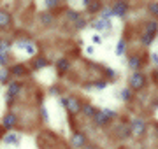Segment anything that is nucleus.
<instances>
[{
	"mask_svg": "<svg viewBox=\"0 0 158 149\" xmlns=\"http://www.w3.org/2000/svg\"><path fill=\"white\" fill-rule=\"evenodd\" d=\"M23 86H21V83H18V81H11L9 84H7V98L11 100V98L18 97L19 93H21Z\"/></svg>",
	"mask_w": 158,
	"mask_h": 149,
	"instance_id": "7",
	"label": "nucleus"
},
{
	"mask_svg": "<svg viewBox=\"0 0 158 149\" xmlns=\"http://www.w3.org/2000/svg\"><path fill=\"white\" fill-rule=\"evenodd\" d=\"M7 62H9V58H7V53H0V67L7 65Z\"/></svg>",
	"mask_w": 158,
	"mask_h": 149,
	"instance_id": "32",
	"label": "nucleus"
},
{
	"mask_svg": "<svg viewBox=\"0 0 158 149\" xmlns=\"http://www.w3.org/2000/svg\"><path fill=\"white\" fill-rule=\"evenodd\" d=\"M91 42H93L95 46H98V44H102V37L100 35H97V34H93L91 35Z\"/></svg>",
	"mask_w": 158,
	"mask_h": 149,
	"instance_id": "33",
	"label": "nucleus"
},
{
	"mask_svg": "<svg viewBox=\"0 0 158 149\" xmlns=\"http://www.w3.org/2000/svg\"><path fill=\"white\" fill-rule=\"evenodd\" d=\"M65 16H67V19L69 21H77L79 18H81V12H77V11H72V9H67V14H65Z\"/></svg>",
	"mask_w": 158,
	"mask_h": 149,
	"instance_id": "26",
	"label": "nucleus"
},
{
	"mask_svg": "<svg viewBox=\"0 0 158 149\" xmlns=\"http://www.w3.org/2000/svg\"><path fill=\"white\" fill-rule=\"evenodd\" d=\"M146 74L139 70V72H132V75L128 77V88L132 91H142L144 88H146Z\"/></svg>",
	"mask_w": 158,
	"mask_h": 149,
	"instance_id": "2",
	"label": "nucleus"
},
{
	"mask_svg": "<svg viewBox=\"0 0 158 149\" xmlns=\"http://www.w3.org/2000/svg\"><path fill=\"white\" fill-rule=\"evenodd\" d=\"M19 140H21V135H18V133H7L6 137H4V142L9 144V146H18L19 144Z\"/></svg>",
	"mask_w": 158,
	"mask_h": 149,
	"instance_id": "16",
	"label": "nucleus"
},
{
	"mask_svg": "<svg viewBox=\"0 0 158 149\" xmlns=\"http://www.w3.org/2000/svg\"><path fill=\"white\" fill-rule=\"evenodd\" d=\"M102 7H104V6H102L100 2H91V0H90V4H88L85 9H86L88 14H98V12L102 11Z\"/></svg>",
	"mask_w": 158,
	"mask_h": 149,
	"instance_id": "15",
	"label": "nucleus"
},
{
	"mask_svg": "<svg viewBox=\"0 0 158 149\" xmlns=\"http://www.w3.org/2000/svg\"><path fill=\"white\" fill-rule=\"evenodd\" d=\"M111 12H113V16L125 18L128 12V2H114L111 6Z\"/></svg>",
	"mask_w": 158,
	"mask_h": 149,
	"instance_id": "6",
	"label": "nucleus"
},
{
	"mask_svg": "<svg viewBox=\"0 0 158 149\" xmlns=\"http://www.w3.org/2000/svg\"><path fill=\"white\" fill-rule=\"evenodd\" d=\"M144 34L155 39V35L158 34V21L156 19H149V21H146V25H144Z\"/></svg>",
	"mask_w": 158,
	"mask_h": 149,
	"instance_id": "9",
	"label": "nucleus"
},
{
	"mask_svg": "<svg viewBox=\"0 0 158 149\" xmlns=\"http://www.w3.org/2000/svg\"><path fill=\"white\" fill-rule=\"evenodd\" d=\"M153 40H155V39H153V37H149V35H146V34L141 35V44H142L144 47H149V46L153 44Z\"/></svg>",
	"mask_w": 158,
	"mask_h": 149,
	"instance_id": "28",
	"label": "nucleus"
},
{
	"mask_svg": "<svg viewBox=\"0 0 158 149\" xmlns=\"http://www.w3.org/2000/svg\"><path fill=\"white\" fill-rule=\"evenodd\" d=\"M16 121H18V116L14 112H9V114L4 116V121H2V126L6 128V130H11L16 126Z\"/></svg>",
	"mask_w": 158,
	"mask_h": 149,
	"instance_id": "10",
	"label": "nucleus"
},
{
	"mask_svg": "<svg viewBox=\"0 0 158 149\" xmlns=\"http://www.w3.org/2000/svg\"><path fill=\"white\" fill-rule=\"evenodd\" d=\"M149 58H151V62L158 67V53H151V54H149Z\"/></svg>",
	"mask_w": 158,
	"mask_h": 149,
	"instance_id": "35",
	"label": "nucleus"
},
{
	"mask_svg": "<svg viewBox=\"0 0 158 149\" xmlns=\"http://www.w3.org/2000/svg\"><path fill=\"white\" fill-rule=\"evenodd\" d=\"M93 51H95V46H88L86 47V53H88V54H93Z\"/></svg>",
	"mask_w": 158,
	"mask_h": 149,
	"instance_id": "36",
	"label": "nucleus"
},
{
	"mask_svg": "<svg viewBox=\"0 0 158 149\" xmlns=\"http://www.w3.org/2000/svg\"><path fill=\"white\" fill-rule=\"evenodd\" d=\"M88 25L93 30H97V32H109V30H113V21L111 19H93Z\"/></svg>",
	"mask_w": 158,
	"mask_h": 149,
	"instance_id": "4",
	"label": "nucleus"
},
{
	"mask_svg": "<svg viewBox=\"0 0 158 149\" xmlns=\"http://www.w3.org/2000/svg\"><path fill=\"white\" fill-rule=\"evenodd\" d=\"M109 86V83L106 79H102V81H93L91 83V88L93 90H97V91H102V90H106V88Z\"/></svg>",
	"mask_w": 158,
	"mask_h": 149,
	"instance_id": "22",
	"label": "nucleus"
},
{
	"mask_svg": "<svg viewBox=\"0 0 158 149\" xmlns=\"http://www.w3.org/2000/svg\"><path fill=\"white\" fill-rule=\"evenodd\" d=\"M72 26H74V30H83V28H86V26H88V19H86V16H81L77 19V21H74L72 23Z\"/></svg>",
	"mask_w": 158,
	"mask_h": 149,
	"instance_id": "19",
	"label": "nucleus"
},
{
	"mask_svg": "<svg viewBox=\"0 0 158 149\" xmlns=\"http://www.w3.org/2000/svg\"><path fill=\"white\" fill-rule=\"evenodd\" d=\"M93 121H95V125H97V126H106V125H109V119L106 118V114H104L102 111H98V112L95 114Z\"/></svg>",
	"mask_w": 158,
	"mask_h": 149,
	"instance_id": "17",
	"label": "nucleus"
},
{
	"mask_svg": "<svg viewBox=\"0 0 158 149\" xmlns=\"http://www.w3.org/2000/svg\"><path fill=\"white\" fill-rule=\"evenodd\" d=\"M128 69L134 70V72H139V70L142 69V56L132 54V56L128 58Z\"/></svg>",
	"mask_w": 158,
	"mask_h": 149,
	"instance_id": "8",
	"label": "nucleus"
},
{
	"mask_svg": "<svg viewBox=\"0 0 158 149\" xmlns=\"http://www.w3.org/2000/svg\"><path fill=\"white\" fill-rule=\"evenodd\" d=\"M113 18V12H111V7L104 6L102 7V11L98 12V19H111Z\"/></svg>",
	"mask_w": 158,
	"mask_h": 149,
	"instance_id": "23",
	"label": "nucleus"
},
{
	"mask_svg": "<svg viewBox=\"0 0 158 149\" xmlns=\"http://www.w3.org/2000/svg\"><path fill=\"white\" fill-rule=\"evenodd\" d=\"M7 25H11V14L0 11V26H7Z\"/></svg>",
	"mask_w": 158,
	"mask_h": 149,
	"instance_id": "25",
	"label": "nucleus"
},
{
	"mask_svg": "<svg viewBox=\"0 0 158 149\" xmlns=\"http://www.w3.org/2000/svg\"><path fill=\"white\" fill-rule=\"evenodd\" d=\"M39 21L42 25H51L53 21H55V16H53V12H40L39 14Z\"/></svg>",
	"mask_w": 158,
	"mask_h": 149,
	"instance_id": "18",
	"label": "nucleus"
},
{
	"mask_svg": "<svg viewBox=\"0 0 158 149\" xmlns=\"http://www.w3.org/2000/svg\"><path fill=\"white\" fill-rule=\"evenodd\" d=\"M155 77H156V79H158V70H156V72H155Z\"/></svg>",
	"mask_w": 158,
	"mask_h": 149,
	"instance_id": "38",
	"label": "nucleus"
},
{
	"mask_svg": "<svg viewBox=\"0 0 158 149\" xmlns=\"http://www.w3.org/2000/svg\"><path fill=\"white\" fill-rule=\"evenodd\" d=\"M128 128H130V133H132L134 137L141 139V137H144L146 132H148V123L142 119V118H134V119L130 121Z\"/></svg>",
	"mask_w": 158,
	"mask_h": 149,
	"instance_id": "3",
	"label": "nucleus"
},
{
	"mask_svg": "<svg viewBox=\"0 0 158 149\" xmlns=\"http://www.w3.org/2000/svg\"><path fill=\"white\" fill-rule=\"evenodd\" d=\"M125 51H127V40H125V39H119L118 44H116V54H118V56H123Z\"/></svg>",
	"mask_w": 158,
	"mask_h": 149,
	"instance_id": "24",
	"label": "nucleus"
},
{
	"mask_svg": "<svg viewBox=\"0 0 158 149\" xmlns=\"http://www.w3.org/2000/svg\"><path fill=\"white\" fill-rule=\"evenodd\" d=\"M107 79H116V70L114 69H111V67H109V69H106V81Z\"/></svg>",
	"mask_w": 158,
	"mask_h": 149,
	"instance_id": "29",
	"label": "nucleus"
},
{
	"mask_svg": "<svg viewBox=\"0 0 158 149\" xmlns=\"http://www.w3.org/2000/svg\"><path fill=\"white\" fill-rule=\"evenodd\" d=\"M119 98H121L123 102H130V100H132V90H130L128 86L121 88V90H119Z\"/></svg>",
	"mask_w": 158,
	"mask_h": 149,
	"instance_id": "21",
	"label": "nucleus"
},
{
	"mask_svg": "<svg viewBox=\"0 0 158 149\" xmlns=\"http://www.w3.org/2000/svg\"><path fill=\"white\" fill-rule=\"evenodd\" d=\"M40 116H42V119H44V123H48L49 121V118H48V111H46L44 105H40Z\"/></svg>",
	"mask_w": 158,
	"mask_h": 149,
	"instance_id": "34",
	"label": "nucleus"
},
{
	"mask_svg": "<svg viewBox=\"0 0 158 149\" xmlns=\"http://www.w3.org/2000/svg\"><path fill=\"white\" fill-rule=\"evenodd\" d=\"M62 105L67 109V112L70 116H77L83 109V102L79 100L77 97H74V95H67V97H62Z\"/></svg>",
	"mask_w": 158,
	"mask_h": 149,
	"instance_id": "1",
	"label": "nucleus"
},
{
	"mask_svg": "<svg viewBox=\"0 0 158 149\" xmlns=\"http://www.w3.org/2000/svg\"><path fill=\"white\" fill-rule=\"evenodd\" d=\"M70 69V62H69V58H60L56 62V70H58V74H65L67 70Z\"/></svg>",
	"mask_w": 158,
	"mask_h": 149,
	"instance_id": "14",
	"label": "nucleus"
},
{
	"mask_svg": "<svg viewBox=\"0 0 158 149\" xmlns=\"http://www.w3.org/2000/svg\"><path fill=\"white\" fill-rule=\"evenodd\" d=\"M114 133H116V137L119 139V140H123V139H128L132 133H130V128L128 125H119L114 128Z\"/></svg>",
	"mask_w": 158,
	"mask_h": 149,
	"instance_id": "11",
	"label": "nucleus"
},
{
	"mask_svg": "<svg viewBox=\"0 0 158 149\" xmlns=\"http://www.w3.org/2000/svg\"><path fill=\"white\" fill-rule=\"evenodd\" d=\"M83 149H98V147H97L95 144H88V146H85Z\"/></svg>",
	"mask_w": 158,
	"mask_h": 149,
	"instance_id": "37",
	"label": "nucleus"
},
{
	"mask_svg": "<svg viewBox=\"0 0 158 149\" xmlns=\"http://www.w3.org/2000/svg\"><path fill=\"white\" fill-rule=\"evenodd\" d=\"M148 11H149L151 16L158 18V2H149V4H148Z\"/></svg>",
	"mask_w": 158,
	"mask_h": 149,
	"instance_id": "27",
	"label": "nucleus"
},
{
	"mask_svg": "<svg viewBox=\"0 0 158 149\" xmlns=\"http://www.w3.org/2000/svg\"><path fill=\"white\" fill-rule=\"evenodd\" d=\"M48 65H49V62H48L44 56H39V58H35V60H34V69L35 70H37V69H46Z\"/></svg>",
	"mask_w": 158,
	"mask_h": 149,
	"instance_id": "20",
	"label": "nucleus"
},
{
	"mask_svg": "<svg viewBox=\"0 0 158 149\" xmlns=\"http://www.w3.org/2000/svg\"><path fill=\"white\" fill-rule=\"evenodd\" d=\"M28 72V69L23 65V63H16V65H12L11 70H9V74L14 75V77H21V75H25Z\"/></svg>",
	"mask_w": 158,
	"mask_h": 149,
	"instance_id": "12",
	"label": "nucleus"
},
{
	"mask_svg": "<svg viewBox=\"0 0 158 149\" xmlns=\"http://www.w3.org/2000/svg\"><path fill=\"white\" fill-rule=\"evenodd\" d=\"M7 77H9V70L2 69L0 70V83H7Z\"/></svg>",
	"mask_w": 158,
	"mask_h": 149,
	"instance_id": "31",
	"label": "nucleus"
},
{
	"mask_svg": "<svg viewBox=\"0 0 158 149\" xmlns=\"http://www.w3.org/2000/svg\"><path fill=\"white\" fill-rule=\"evenodd\" d=\"M156 133H158V126H156Z\"/></svg>",
	"mask_w": 158,
	"mask_h": 149,
	"instance_id": "39",
	"label": "nucleus"
},
{
	"mask_svg": "<svg viewBox=\"0 0 158 149\" xmlns=\"http://www.w3.org/2000/svg\"><path fill=\"white\" fill-rule=\"evenodd\" d=\"M70 146L76 149H83L86 146V135L83 132H74L72 135H70Z\"/></svg>",
	"mask_w": 158,
	"mask_h": 149,
	"instance_id": "5",
	"label": "nucleus"
},
{
	"mask_svg": "<svg viewBox=\"0 0 158 149\" xmlns=\"http://www.w3.org/2000/svg\"><path fill=\"white\" fill-rule=\"evenodd\" d=\"M58 6H60L58 0H46V7H48V9H56Z\"/></svg>",
	"mask_w": 158,
	"mask_h": 149,
	"instance_id": "30",
	"label": "nucleus"
},
{
	"mask_svg": "<svg viewBox=\"0 0 158 149\" xmlns=\"http://www.w3.org/2000/svg\"><path fill=\"white\" fill-rule=\"evenodd\" d=\"M119 149H127V147H119Z\"/></svg>",
	"mask_w": 158,
	"mask_h": 149,
	"instance_id": "40",
	"label": "nucleus"
},
{
	"mask_svg": "<svg viewBox=\"0 0 158 149\" xmlns=\"http://www.w3.org/2000/svg\"><path fill=\"white\" fill-rule=\"evenodd\" d=\"M98 112L97 107H93L91 103H83V109H81V114H85V118H95V114Z\"/></svg>",
	"mask_w": 158,
	"mask_h": 149,
	"instance_id": "13",
	"label": "nucleus"
}]
</instances>
